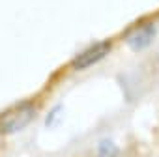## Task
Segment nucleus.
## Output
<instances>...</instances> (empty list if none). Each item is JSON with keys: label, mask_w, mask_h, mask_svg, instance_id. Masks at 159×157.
Returning a JSON list of instances; mask_svg holds the SVG:
<instances>
[{"label": "nucleus", "mask_w": 159, "mask_h": 157, "mask_svg": "<svg viewBox=\"0 0 159 157\" xmlns=\"http://www.w3.org/2000/svg\"><path fill=\"white\" fill-rule=\"evenodd\" d=\"M36 114V109L32 103H21L13 109H8L0 114V131L2 133H15L23 127H26Z\"/></svg>", "instance_id": "nucleus-1"}, {"label": "nucleus", "mask_w": 159, "mask_h": 157, "mask_svg": "<svg viewBox=\"0 0 159 157\" xmlns=\"http://www.w3.org/2000/svg\"><path fill=\"white\" fill-rule=\"evenodd\" d=\"M109 49H111V45L107 43V41H103V43H96L94 47H90V49H86L84 52H81L77 58H75V62H73V67H77V69H83V67H88V65H92V64H96L98 60H101L107 52H109Z\"/></svg>", "instance_id": "nucleus-2"}, {"label": "nucleus", "mask_w": 159, "mask_h": 157, "mask_svg": "<svg viewBox=\"0 0 159 157\" xmlns=\"http://www.w3.org/2000/svg\"><path fill=\"white\" fill-rule=\"evenodd\" d=\"M153 34H155V28H153L152 23L139 25L137 28H133V30L127 34V43H129L133 49H144V47L150 45V41L153 39Z\"/></svg>", "instance_id": "nucleus-3"}, {"label": "nucleus", "mask_w": 159, "mask_h": 157, "mask_svg": "<svg viewBox=\"0 0 159 157\" xmlns=\"http://www.w3.org/2000/svg\"><path fill=\"white\" fill-rule=\"evenodd\" d=\"M99 157H116L118 155V148L111 142V140H103L99 144Z\"/></svg>", "instance_id": "nucleus-4"}]
</instances>
